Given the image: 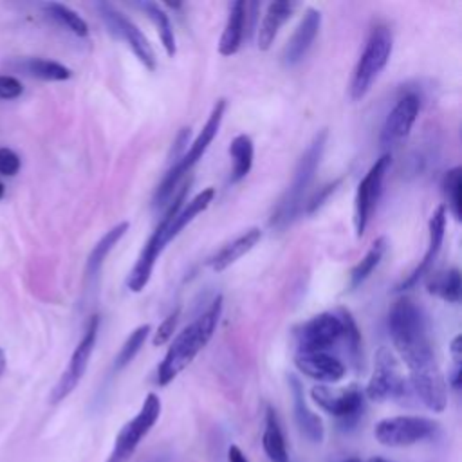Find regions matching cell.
<instances>
[{"label":"cell","instance_id":"cell-1","mask_svg":"<svg viewBox=\"0 0 462 462\" xmlns=\"http://www.w3.org/2000/svg\"><path fill=\"white\" fill-rule=\"evenodd\" d=\"M392 343L410 370V384L431 411H444L448 402L446 381L437 365L428 323L422 309L408 296L399 298L388 312Z\"/></svg>","mask_w":462,"mask_h":462},{"label":"cell","instance_id":"cell-2","mask_svg":"<svg viewBox=\"0 0 462 462\" xmlns=\"http://www.w3.org/2000/svg\"><path fill=\"white\" fill-rule=\"evenodd\" d=\"M220 312H222V296H217L211 301V305L204 310L202 316H199L191 325H188L175 336L162 363L157 368L159 386H166L168 383H171L208 345V341L211 339L217 328Z\"/></svg>","mask_w":462,"mask_h":462},{"label":"cell","instance_id":"cell-3","mask_svg":"<svg viewBox=\"0 0 462 462\" xmlns=\"http://www.w3.org/2000/svg\"><path fill=\"white\" fill-rule=\"evenodd\" d=\"M327 135H328V132L325 128L319 130L312 137V141L307 146V150L303 152V155L300 157L289 188L285 189V193L282 195V199L278 200V204L273 209V215H271L273 227L283 229L300 215V211L303 208V197L318 171V166H319V161H321V155L325 150Z\"/></svg>","mask_w":462,"mask_h":462},{"label":"cell","instance_id":"cell-4","mask_svg":"<svg viewBox=\"0 0 462 462\" xmlns=\"http://www.w3.org/2000/svg\"><path fill=\"white\" fill-rule=\"evenodd\" d=\"M393 49V36L388 25L377 23L370 29L365 49L357 60V65L350 81V97L359 101L372 88L377 76L386 67Z\"/></svg>","mask_w":462,"mask_h":462},{"label":"cell","instance_id":"cell-5","mask_svg":"<svg viewBox=\"0 0 462 462\" xmlns=\"http://www.w3.org/2000/svg\"><path fill=\"white\" fill-rule=\"evenodd\" d=\"M226 99L220 97L217 99V103L213 105L211 108V114L206 121V125L202 126V130L199 132V135L193 139L191 146L188 152L182 153V157L179 161H175L171 164V168L166 171L164 179L161 180V184L157 186L155 189V195H153V204L155 206H162L175 191L177 184L180 182V179L193 168V164L202 159V155L206 153L208 146L211 144V141L215 139L218 128H220V123H222V117H224V110H226Z\"/></svg>","mask_w":462,"mask_h":462},{"label":"cell","instance_id":"cell-6","mask_svg":"<svg viewBox=\"0 0 462 462\" xmlns=\"http://www.w3.org/2000/svg\"><path fill=\"white\" fill-rule=\"evenodd\" d=\"M188 189H189V180H186L179 191L175 193L173 200L170 202L166 213L162 215V218L159 220L157 227L153 229V233L150 235V238L146 240L144 247L141 249L139 253V258L135 262V265L132 267V271L128 273V278H126V287L134 292H141L146 283L150 282V276H152V271H153V265L159 258V254L162 253L166 242H164V229L166 226L171 222V218L177 215V211L184 206L186 202V195H188Z\"/></svg>","mask_w":462,"mask_h":462},{"label":"cell","instance_id":"cell-7","mask_svg":"<svg viewBox=\"0 0 462 462\" xmlns=\"http://www.w3.org/2000/svg\"><path fill=\"white\" fill-rule=\"evenodd\" d=\"M159 415H161V399L155 393H148L137 415L119 430L106 462H128L134 451L137 449L139 442L143 440V437H146V433L157 422Z\"/></svg>","mask_w":462,"mask_h":462},{"label":"cell","instance_id":"cell-8","mask_svg":"<svg viewBox=\"0 0 462 462\" xmlns=\"http://www.w3.org/2000/svg\"><path fill=\"white\" fill-rule=\"evenodd\" d=\"M437 422L419 415H397L379 420L374 437L386 448H406L430 439L437 431Z\"/></svg>","mask_w":462,"mask_h":462},{"label":"cell","instance_id":"cell-9","mask_svg":"<svg viewBox=\"0 0 462 462\" xmlns=\"http://www.w3.org/2000/svg\"><path fill=\"white\" fill-rule=\"evenodd\" d=\"M392 164V155L386 152L383 153L361 179L357 191H356V204H354V224L356 235L361 238L366 231L368 220L377 206L379 195L383 191V180Z\"/></svg>","mask_w":462,"mask_h":462},{"label":"cell","instance_id":"cell-10","mask_svg":"<svg viewBox=\"0 0 462 462\" xmlns=\"http://www.w3.org/2000/svg\"><path fill=\"white\" fill-rule=\"evenodd\" d=\"M97 330H99V316L94 314V316H90V319H88V323L85 327L83 337L79 339L78 346L74 348L65 372L61 374L60 381L56 383V386H54V390L51 393V402L56 404V402L63 401L78 386V383L81 381V377H83V374H85V370L88 366L90 356L94 352V346H96Z\"/></svg>","mask_w":462,"mask_h":462},{"label":"cell","instance_id":"cell-11","mask_svg":"<svg viewBox=\"0 0 462 462\" xmlns=\"http://www.w3.org/2000/svg\"><path fill=\"white\" fill-rule=\"evenodd\" d=\"M366 397L377 402L397 399L406 392V381L399 363L388 346H379L374 359V372L366 384Z\"/></svg>","mask_w":462,"mask_h":462},{"label":"cell","instance_id":"cell-12","mask_svg":"<svg viewBox=\"0 0 462 462\" xmlns=\"http://www.w3.org/2000/svg\"><path fill=\"white\" fill-rule=\"evenodd\" d=\"M298 352H327L343 337L339 312H321L294 330Z\"/></svg>","mask_w":462,"mask_h":462},{"label":"cell","instance_id":"cell-13","mask_svg":"<svg viewBox=\"0 0 462 462\" xmlns=\"http://www.w3.org/2000/svg\"><path fill=\"white\" fill-rule=\"evenodd\" d=\"M96 7H97L99 16L105 22L108 32L119 40H125L132 47V51L139 58V61L146 69L155 70L157 61H155L153 49H152L150 42L146 40V36L141 32V29L108 2H99V4H96Z\"/></svg>","mask_w":462,"mask_h":462},{"label":"cell","instance_id":"cell-14","mask_svg":"<svg viewBox=\"0 0 462 462\" xmlns=\"http://www.w3.org/2000/svg\"><path fill=\"white\" fill-rule=\"evenodd\" d=\"M420 110V97L415 92H406L397 99L393 108L384 119L381 128L379 143L384 148H392L404 141L410 135V130L419 116Z\"/></svg>","mask_w":462,"mask_h":462},{"label":"cell","instance_id":"cell-15","mask_svg":"<svg viewBox=\"0 0 462 462\" xmlns=\"http://www.w3.org/2000/svg\"><path fill=\"white\" fill-rule=\"evenodd\" d=\"M310 397L321 410L345 420L357 417L363 410L365 401L363 392L357 384H350L339 390H332L325 384H316L310 388Z\"/></svg>","mask_w":462,"mask_h":462},{"label":"cell","instance_id":"cell-16","mask_svg":"<svg viewBox=\"0 0 462 462\" xmlns=\"http://www.w3.org/2000/svg\"><path fill=\"white\" fill-rule=\"evenodd\" d=\"M321 25V13L314 7H307L303 13V18L300 20L298 27L294 29L292 36L289 38L285 49H283V63L292 67L296 63H300L305 54L309 52V49L312 47L318 31Z\"/></svg>","mask_w":462,"mask_h":462},{"label":"cell","instance_id":"cell-17","mask_svg":"<svg viewBox=\"0 0 462 462\" xmlns=\"http://www.w3.org/2000/svg\"><path fill=\"white\" fill-rule=\"evenodd\" d=\"M444 229H446V206L440 204L430 217L428 222V231H430V240H428V249L422 256V260L419 262V265L399 283L397 291H406L410 287H413L431 267V263L435 262L440 247H442V240H444Z\"/></svg>","mask_w":462,"mask_h":462},{"label":"cell","instance_id":"cell-18","mask_svg":"<svg viewBox=\"0 0 462 462\" xmlns=\"http://www.w3.org/2000/svg\"><path fill=\"white\" fill-rule=\"evenodd\" d=\"M294 365L303 375L319 383H336L345 375V365L328 352H298Z\"/></svg>","mask_w":462,"mask_h":462},{"label":"cell","instance_id":"cell-19","mask_svg":"<svg viewBox=\"0 0 462 462\" xmlns=\"http://www.w3.org/2000/svg\"><path fill=\"white\" fill-rule=\"evenodd\" d=\"M289 386H291V393H292L294 419H296V424H298L301 435L305 439H309L310 442H321L325 437L323 422H321L319 415L314 413L307 406L305 395H303V386H301L300 379L296 375H289Z\"/></svg>","mask_w":462,"mask_h":462},{"label":"cell","instance_id":"cell-20","mask_svg":"<svg viewBox=\"0 0 462 462\" xmlns=\"http://www.w3.org/2000/svg\"><path fill=\"white\" fill-rule=\"evenodd\" d=\"M245 18H247V4L244 0L231 2L227 20L218 42V52L222 56H231L240 49L244 29H245Z\"/></svg>","mask_w":462,"mask_h":462},{"label":"cell","instance_id":"cell-21","mask_svg":"<svg viewBox=\"0 0 462 462\" xmlns=\"http://www.w3.org/2000/svg\"><path fill=\"white\" fill-rule=\"evenodd\" d=\"M262 238V231L260 227H251L247 231H244L242 235H238L235 240L227 242L218 253H215L208 263L213 271L220 273L224 269H227L231 263H235L238 258H242L245 253H249Z\"/></svg>","mask_w":462,"mask_h":462},{"label":"cell","instance_id":"cell-22","mask_svg":"<svg viewBox=\"0 0 462 462\" xmlns=\"http://www.w3.org/2000/svg\"><path fill=\"white\" fill-rule=\"evenodd\" d=\"M296 7H298V4L291 2V0L289 2L287 0L271 2L267 5V11H265L263 20L258 29V49L260 51L271 49L280 27L291 18V14L294 13Z\"/></svg>","mask_w":462,"mask_h":462},{"label":"cell","instance_id":"cell-23","mask_svg":"<svg viewBox=\"0 0 462 462\" xmlns=\"http://www.w3.org/2000/svg\"><path fill=\"white\" fill-rule=\"evenodd\" d=\"M215 199V188H206L200 193H197L184 208L182 211L179 209L177 215L171 218V222L166 226L164 229V242L168 244L170 240H173L199 213H202L204 209H208V206L213 202Z\"/></svg>","mask_w":462,"mask_h":462},{"label":"cell","instance_id":"cell-24","mask_svg":"<svg viewBox=\"0 0 462 462\" xmlns=\"http://www.w3.org/2000/svg\"><path fill=\"white\" fill-rule=\"evenodd\" d=\"M262 444H263V451L271 462H289L285 437H283L278 415L271 406H267V410H265V428H263Z\"/></svg>","mask_w":462,"mask_h":462},{"label":"cell","instance_id":"cell-25","mask_svg":"<svg viewBox=\"0 0 462 462\" xmlns=\"http://www.w3.org/2000/svg\"><path fill=\"white\" fill-rule=\"evenodd\" d=\"M126 231H128V222H121V224L114 226L112 229H108V231L103 235V238L94 245L92 253H90L88 258H87V269H85L87 278H94V276L99 273V269H101L105 258L108 256V253H110V251L114 249V245L123 238V235H125Z\"/></svg>","mask_w":462,"mask_h":462},{"label":"cell","instance_id":"cell-26","mask_svg":"<svg viewBox=\"0 0 462 462\" xmlns=\"http://www.w3.org/2000/svg\"><path fill=\"white\" fill-rule=\"evenodd\" d=\"M18 69L31 78L47 79V81H63V79H69L72 74L65 65L52 60H43V58L22 60L18 63Z\"/></svg>","mask_w":462,"mask_h":462},{"label":"cell","instance_id":"cell-27","mask_svg":"<svg viewBox=\"0 0 462 462\" xmlns=\"http://www.w3.org/2000/svg\"><path fill=\"white\" fill-rule=\"evenodd\" d=\"M253 139L245 134L236 135L229 144V155L233 159V170H231V182L242 180L253 166Z\"/></svg>","mask_w":462,"mask_h":462},{"label":"cell","instance_id":"cell-28","mask_svg":"<svg viewBox=\"0 0 462 462\" xmlns=\"http://www.w3.org/2000/svg\"><path fill=\"white\" fill-rule=\"evenodd\" d=\"M139 7L148 14V18L157 27V32H159V38L162 42V47H164L166 54L170 58H173L175 52H177V45H175L173 27H171V22H170V16L166 14V11L155 2H141Z\"/></svg>","mask_w":462,"mask_h":462},{"label":"cell","instance_id":"cell-29","mask_svg":"<svg viewBox=\"0 0 462 462\" xmlns=\"http://www.w3.org/2000/svg\"><path fill=\"white\" fill-rule=\"evenodd\" d=\"M428 292L439 296L444 301L458 303L460 301V271L453 267V269L433 274L428 280Z\"/></svg>","mask_w":462,"mask_h":462},{"label":"cell","instance_id":"cell-30","mask_svg":"<svg viewBox=\"0 0 462 462\" xmlns=\"http://www.w3.org/2000/svg\"><path fill=\"white\" fill-rule=\"evenodd\" d=\"M384 251H386V238L384 236L375 238L374 244L370 245V249L366 251V254L350 271V287L352 289L359 287L374 273V269L383 260Z\"/></svg>","mask_w":462,"mask_h":462},{"label":"cell","instance_id":"cell-31","mask_svg":"<svg viewBox=\"0 0 462 462\" xmlns=\"http://www.w3.org/2000/svg\"><path fill=\"white\" fill-rule=\"evenodd\" d=\"M43 9L56 23L69 29L70 32H74L78 36H87L88 34L87 22L76 11H72L70 7H67L63 4H58V2H47V4H43Z\"/></svg>","mask_w":462,"mask_h":462},{"label":"cell","instance_id":"cell-32","mask_svg":"<svg viewBox=\"0 0 462 462\" xmlns=\"http://www.w3.org/2000/svg\"><path fill=\"white\" fill-rule=\"evenodd\" d=\"M460 188H462V168L455 166L446 171L442 179V191L446 197V206L448 211L460 220Z\"/></svg>","mask_w":462,"mask_h":462},{"label":"cell","instance_id":"cell-33","mask_svg":"<svg viewBox=\"0 0 462 462\" xmlns=\"http://www.w3.org/2000/svg\"><path fill=\"white\" fill-rule=\"evenodd\" d=\"M148 334H150V325H141V327H137V328L126 337V341L123 343V346H121V350H119V354H117V357H116V363H114L116 370L125 368V366L137 356V352H139L141 346L144 345Z\"/></svg>","mask_w":462,"mask_h":462},{"label":"cell","instance_id":"cell-34","mask_svg":"<svg viewBox=\"0 0 462 462\" xmlns=\"http://www.w3.org/2000/svg\"><path fill=\"white\" fill-rule=\"evenodd\" d=\"M337 312L343 321V339L346 343V350H348L350 357L354 359V363H357L359 354H361V332L357 328L356 319L352 318V314L346 309H339Z\"/></svg>","mask_w":462,"mask_h":462},{"label":"cell","instance_id":"cell-35","mask_svg":"<svg viewBox=\"0 0 462 462\" xmlns=\"http://www.w3.org/2000/svg\"><path fill=\"white\" fill-rule=\"evenodd\" d=\"M177 321H179V309H175L171 314H168V316L162 319V323L157 327V332H155L152 343H153L155 346L164 345V343L173 336L175 327H177Z\"/></svg>","mask_w":462,"mask_h":462},{"label":"cell","instance_id":"cell-36","mask_svg":"<svg viewBox=\"0 0 462 462\" xmlns=\"http://www.w3.org/2000/svg\"><path fill=\"white\" fill-rule=\"evenodd\" d=\"M339 179L337 180H334V182H328V184H325L323 188H318V191L312 195V199L307 202V206H305V211L307 213H314L325 200H327V197L330 195V193H334L336 191V188L339 186Z\"/></svg>","mask_w":462,"mask_h":462},{"label":"cell","instance_id":"cell-37","mask_svg":"<svg viewBox=\"0 0 462 462\" xmlns=\"http://www.w3.org/2000/svg\"><path fill=\"white\" fill-rule=\"evenodd\" d=\"M18 170L20 157L9 148H0V175H14Z\"/></svg>","mask_w":462,"mask_h":462},{"label":"cell","instance_id":"cell-38","mask_svg":"<svg viewBox=\"0 0 462 462\" xmlns=\"http://www.w3.org/2000/svg\"><path fill=\"white\" fill-rule=\"evenodd\" d=\"M22 83L13 76H0V99H14L22 94Z\"/></svg>","mask_w":462,"mask_h":462},{"label":"cell","instance_id":"cell-39","mask_svg":"<svg viewBox=\"0 0 462 462\" xmlns=\"http://www.w3.org/2000/svg\"><path fill=\"white\" fill-rule=\"evenodd\" d=\"M227 460L229 462H249L247 460V457L242 453V449L238 448V446H229V449H227Z\"/></svg>","mask_w":462,"mask_h":462},{"label":"cell","instance_id":"cell-40","mask_svg":"<svg viewBox=\"0 0 462 462\" xmlns=\"http://www.w3.org/2000/svg\"><path fill=\"white\" fill-rule=\"evenodd\" d=\"M4 370H5V356H4V350L0 348V375L4 374Z\"/></svg>","mask_w":462,"mask_h":462},{"label":"cell","instance_id":"cell-41","mask_svg":"<svg viewBox=\"0 0 462 462\" xmlns=\"http://www.w3.org/2000/svg\"><path fill=\"white\" fill-rule=\"evenodd\" d=\"M370 462H390V460H384V458H379V457H375V458H372Z\"/></svg>","mask_w":462,"mask_h":462},{"label":"cell","instance_id":"cell-42","mask_svg":"<svg viewBox=\"0 0 462 462\" xmlns=\"http://www.w3.org/2000/svg\"><path fill=\"white\" fill-rule=\"evenodd\" d=\"M4 191H5V189H4V184H2V182H0V199H2V197H4Z\"/></svg>","mask_w":462,"mask_h":462},{"label":"cell","instance_id":"cell-43","mask_svg":"<svg viewBox=\"0 0 462 462\" xmlns=\"http://www.w3.org/2000/svg\"><path fill=\"white\" fill-rule=\"evenodd\" d=\"M345 462H361V460L359 458H346Z\"/></svg>","mask_w":462,"mask_h":462}]
</instances>
